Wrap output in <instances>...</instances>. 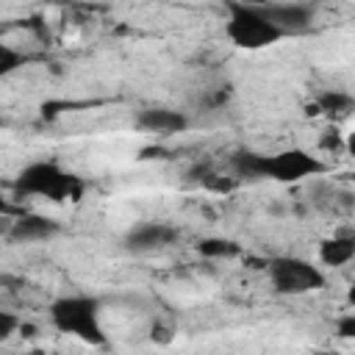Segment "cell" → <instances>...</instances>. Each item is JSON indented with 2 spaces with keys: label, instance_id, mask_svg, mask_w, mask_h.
I'll list each match as a JSON object with an SVG mask.
<instances>
[{
  "label": "cell",
  "instance_id": "8fae6325",
  "mask_svg": "<svg viewBox=\"0 0 355 355\" xmlns=\"http://www.w3.org/2000/svg\"><path fill=\"white\" fill-rule=\"evenodd\" d=\"M197 252L202 258H236V255H241V247L236 241H230V239L214 236V239H202L197 244Z\"/></svg>",
  "mask_w": 355,
  "mask_h": 355
},
{
  "label": "cell",
  "instance_id": "5bb4252c",
  "mask_svg": "<svg viewBox=\"0 0 355 355\" xmlns=\"http://www.w3.org/2000/svg\"><path fill=\"white\" fill-rule=\"evenodd\" d=\"M17 330H19V319H17L11 311H3V308H0V344L8 341Z\"/></svg>",
  "mask_w": 355,
  "mask_h": 355
},
{
  "label": "cell",
  "instance_id": "9a60e30c",
  "mask_svg": "<svg viewBox=\"0 0 355 355\" xmlns=\"http://www.w3.org/2000/svg\"><path fill=\"white\" fill-rule=\"evenodd\" d=\"M338 336L341 338H352L355 336V316L352 313H347V316L338 319Z\"/></svg>",
  "mask_w": 355,
  "mask_h": 355
},
{
  "label": "cell",
  "instance_id": "30bf717a",
  "mask_svg": "<svg viewBox=\"0 0 355 355\" xmlns=\"http://www.w3.org/2000/svg\"><path fill=\"white\" fill-rule=\"evenodd\" d=\"M319 258L324 266H344L355 258V236L344 233V236H333L324 239L319 247Z\"/></svg>",
  "mask_w": 355,
  "mask_h": 355
},
{
  "label": "cell",
  "instance_id": "5b68a950",
  "mask_svg": "<svg viewBox=\"0 0 355 355\" xmlns=\"http://www.w3.org/2000/svg\"><path fill=\"white\" fill-rule=\"evenodd\" d=\"M266 272H269L275 291L288 294V297L311 294V291H319L324 286V272L319 266H313L311 261L297 258V255H277V258L266 261Z\"/></svg>",
  "mask_w": 355,
  "mask_h": 355
},
{
  "label": "cell",
  "instance_id": "7c38bea8",
  "mask_svg": "<svg viewBox=\"0 0 355 355\" xmlns=\"http://www.w3.org/2000/svg\"><path fill=\"white\" fill-rule=\"evenodd\" d=\"M316 108L324 111V114H330V116H341V114H349L352 111V97L344 94V92H324V94H319Z\"/></svg>",
  "mask_w": 355,
  "mask_h": 355
},
{
  "label": "cell",
  "instance_id": "8992f818",
  "mask_svg": "<svg viewBox=\"0 0 355 355\" xmlns=\"http://www.w3.org/2000/svg\"><path fill=\"white\" fill-rule=\"evenodd\" d=\"M258 11L286 36V33H300L313 22V8L305 3H266L258 6Z\"/></svg>",
  "mask_w": 355,
  "mask_h": 355
},
{
  "label": "cell",
  "instance_id": "277c9868",
  "mask_svg": "<svg viewBox=\"0 0 355 355\" xmlns=\"http://www.w3.org/2000/svg\"><path fill=\"white\" fill-rule=\"evenodd\" d=\"M227 39L241 50H261L283 39V33L250 3H227Z\"/></svg>",
  "mask_w": 355,
  "mask_h": 355
},
{
  "label": "cell",
  "instance_id": "9c48e42d",
  "mask_svg": "<svg viewBox=\"0 0 355 355\" xmlns=\"http://www.w3.org/2000/svg\"><path fill=\"white\" fill-rule=\"evenodd\" d=\"M136 128L144 133H180L189 128V119L183 111L175 108H144L136 114Z\"/></svg>",
  "mask_w": 355,
  "mask_h": 355
},
{
  "label": "cell",
  "instance_id": "3957f363",
  "mask_svg": "<svg viewBox=\"0 0 355 355\" xmlns=\"http://www.w3.org/2000/svg\"><path fill=\"white\" fill-rule=\"evenodd\" d=\"M50 322L58 333L75 336L86 344H105V333L100 324V300L89 294H67L50 305Z\"/></svg>",
  "mask_w": 355,
  "mask_h": 355
},
{
  "label": "cell",
  "instance_id": "7a4b0ae2",
  "mask_svg": "<svg viewBox=\"0 0 355 355\" xmlns=\"http://www.w3.org/2000/svg\"><path fill=\"white\" fill-rule=\"evenodd\" d=\"M17 197H47L53 202H75L83 194V180L53 161L28 164L14 180Z\"/></svg>",
  "mask_w": 355,
  "mask_h": 355
},
{
  "label": "cell",
  "instance_id": "2e32d148",
  "mask_svg": "<svg viewBox=\"0 0 355 355\" xmlns=\"http://www.w3.org/2000/svg\"><path fill=\"white\" fill-rule=\"evenodd\" d=\"M11 211H14V208H11V205L3 200V194H0V214H11Z\"/></svg>",
  "mask_w": 355,
  "mask_h": 355
},
{
  "label": "cell",
  "instance_id": "52a82bcc",
  "mask_svg": "<svg viewBox=\"0 0 355 355\" xmlns=\"http://www.w3.org/2000/svg\"><path fill=\"white\" fill-rule=\"evenodd\" d=\"M178 239V227L166 222H141L125 236V247L130 252H153Z\"/></svg>",
  "mask_w": 355,
  "mask_h": 355
},
{
  "label": "cell",
  "instance_id": "ba28073f",
  "mask_svg": "<svg viewBox=\"0 0 355 355\" xmlns=\"http://www.w3.org/2000/svg\"><path fill=\"white\" fill-rule=\"evenodd\" d=\"M58 230H61V225H58L53 216H44V214H19V216L11 222L8 241H14V244L47 241V239H53Z\"/></svg>",
  "mask_w": 355,
  "mask_h": 355
},
{
  "label": "cell",
  "instance_id": "e0dca14e",
  "mask_svg": "<svg viewBox=\"0 0 355 355\" xmlns=\"http://www.w3.org/2000/svg\"><path fill=\"white\" fill-rule=\"evenodd\" d=\"M316 355H338V352H330V349H319Z\"/></svg>",
  "mask_w": 355,
  "mask_h": 355
},
{
  "label": "cell",
  "instance_id": "4fadbf2b",
  "mask_svg": "<svg viewBox=\"0 0 355 355\" xmlns=\"http://www.w3.org/2000/svg\"><path fill=\"white\" fill-rule=\"evenodd\" d=\"M25 64H28V55L25 53H19L17 47L0 42V78H8L11 72H17Z\"/></svg>",
  "mask_w": 355,
  "mask_h": 355
},
{
  "label": "cell",
  "instance_id": "6da1fadb",
  "mask_svg": "<svg viewBox=\"0 0 355 355\" xmlns=\"http://www.w3.org/2000/svg\"><path fill=\"white\" fill-rule=\"evenodd\" d=\"M233 169L239 178H247V180H261V178H269V180H277V183H297L302 178H313V175H322L324 172V164L300 150V147H291V150H280L275 155H261V153H252V150H239L233 155Z\"/></svg>",
  "mask_w": 355,
  "mask_h": 355
}]
</instances>
